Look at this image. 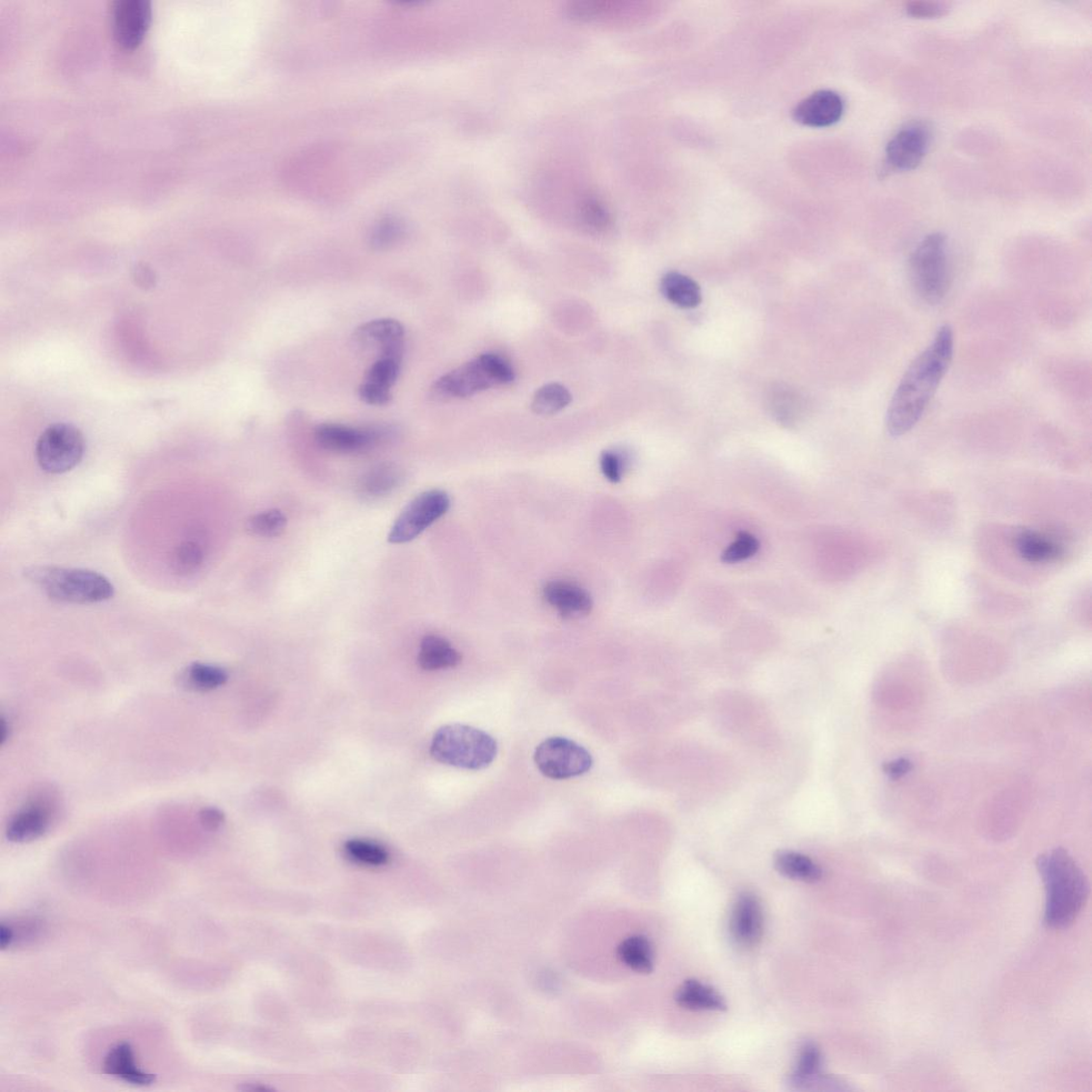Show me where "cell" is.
I'll return each mask as SVG.
<instances>
[{
    "label": "cell",
    "mask_w": 1092,
    "mask_h": 1092,
    "mask_svg": "<svg viewBox=\"0 0 1092 1092\" xmlns=\"http://www.w3.org/2000/svg\"><path fill=\"white\" fill-rule=\"evenodd\" d=\"M404 479L403 470L393 464L379 465L370 468L360 479L359 493L365 498H379L392 493Z\"/></svg>",
    "instance_id": "obj_22"
},
{
    "label": "cell",
    "mask_w": 1092,
    "mask_h": 1092,
    "mask_svg": "<svg viewBox=\"0 0 1092 1092\" xmlns=\"http://www.w3.org/2000/svg\"><path fill=\"white\" fill-rule=\"evenodd\" d=\"M660 290L668 302L682 308L696 307L703 300L696 280L679 273L665 275L661 279Z\"/></svg>",
    "instance_id": "obj_24"
},
{
    "label": "cell",
    "mask_w": 1092,
    "mask_h": 1092,
    "mask_svg": "<svg viewBox=\"0 0 1092 1092\" xmlns=\"http://www.w3.org/2000/svg\"><path fill=\"white\" fill-rule=\"evenodd\" d=\"M514 367L495 354L479 356L440 377L433 387L440 399L466 398L491 387L506 386L515 380Z\"/></svg>",
    "instance_id": "obj_6"
},
{
    "label": "cell",
    "mask_w": 1092,
    "mask_h": 1092,
    "mask_svg": "<svg viewBox=\"0 0 1092 1092\" xmlns=\"http://www.w3.org/2000/svg\"><path fill=\"white\" fill-rule=\"evenodd\" d=\"M617 955L621 963L637 973L649 974L653 970V947L645 936L636 935L621 942Z\"/></svg>",
    "instance_id": "obj_25"
},
{
    "label": "cell",
    "mask_w": 1092,
    "mask_h": 1092,
    "mask_svg": "<svg viewBox=\"0 0 1092 1092\" xmlns=\"http://www.w3.org/2000/svg\"><path fill=\"white\" fill-rule=\"evenodd\" d=\"M85 449V438L77 427L57 423L47 427L39 437L36 457L44 472L64 474L78 466Z\"/></svg>",
    "instance_id": "obj_7"
},
{
    "label": "cell",
    "mask_w": 1092,
    "mask_h": 1092,
    "mask_svg": "<svg viewBox=\"0 0 1092 1092\" xmlns=\"http://www.w3.org/2000/svg\"><path fill=\"white\" fill-rule=\"evenodd\" d=\"M402 236V227L394 222L380 225L372 235L370 244L377 250L387 249Z\"/></svg>",
    "instance_id": "obj_37"
},
{
    "label": "cell",
    "mask_w": 1092,
    "mask_h": 1092,
    "mask_svg": "<svg viewBox=\"0 0 1092 1092\" xmlns=\"http://www.w3.org/2000/svg\"><path fill=\"white\" fill-rule=\"evenodd\" d=\"M400 364H402V360L395 359H378L368 368L365 382L390 389L397 382Z\"/></svg>",
    "instance_id": "obj_33"
},
{
    "label": "cell",
    "mask_w": 1092,
    "mask_h": 1092,
    "mask_svg": "<svg viewBox=\"0 0 1092 1092\" xmlns=\"http://www.w3.org/2000/svg\"><path fill=\"white\" fill-rule=\"evenodd\" d=\"M355 345L363 352L377 350L378 359L402 360L405 345V329L395 319H377L356 330ZM377 359V360H378Z\"/></svg>",
    "instance_id": "obj_14"
},
{
    "label": "cell",
    "mask_w": 1092,
    "mask_h": 1092,
    "mask_svg": "<svg viewBox=\"0 0 1092 1092\" xmlns=\"http://www.w3.org/2000/svg\"><path fill=\"white\" fill-rule=\"evenodd\" d=\"M13 941L14 930L12 926L3 923L2 926H0V946H2V949H6L12 946Z\"/></svg>",
    "instance_id": "obj_43"
},
{
    "label": "cell",
    "mask_w": 1092,
    "mask_h": 1092,
    "mask_svg": "<svg viewBox=\"0 0 1092 1092\" xmlns=\"http://www.w3.org/2000/svg\"><path fill=\"white\" fill-rule=\"evenodd\" d=\"M906 10L910 16L916 18H935L946 15L948 7L946 4L937 2H911Z\"/></svg>",
    "instance_id": "obj_39"
},
{
    "label": "cell",
    "mask_w": 1092,
    "mask_h": 1092,
    "mask_svg": "<svg viewBox=\"0 0 1092 1092\" xmlns=\"http://www.w3.org/2000/svg\"><path fill=\"white\" fill-rule=\"evenodd\" d=\"M200 824L208 831H217L225 824V814L216 808H204L199 813Z\"/></svg>",
    "instance_id": "obj_40"
},
{
    "label": "cell",
    "mask_w": 1092,
    "mask_h": 1092,
    "mask_svg": "<svg viewBox=\"0 0 1092 1092\" xmlns=\"http://www.w3.org/2000/svg\"><path fill=\"white\" fill-rule=\"evenodd\" d=\"M582 215L585 224L595 230H605L611 223L606 206L596 197L585 199Z\"/></svg>",
    "instance_id": "obj_35"
},
{
    "label": "cell",
    "mask_w": 1092,
    "mask_h": 1092,
    "mask_svg": "<svg viewBox=\"0 0 1092 1092\" xmlns=\"http://www.w3.org/2000/svg\"><path fill=\"white\" fill-rule=\"evenodd\" d=\"M931 130L925 122H911L900 128L890 140L886 164L894 172H910L918 168L930 147Z\"/></svg>",
    "instance_id": "obj_11"
},
{
    "label": "cell",
    "mask_w": 1092,
    "mask_h": 1092,
    "mask_svg": "<svg viewBox=\"0 0 1092 1092\" xmlns=\"http://www.w3.org/2000/svg\"><path fill=\"white\" fill-rule=\"evenodd\" d=\"M2 721V745H4L10 735V727L7 725L6 719L3 718Z\"/></svg>",
    "instance_id": "obj_44"
},
{
    "label": "cell",
    "mask_w": 1092,
    "mask_h": 1092,
    "mask_svg": "<svg viewBox=\"0 0 1092 1092\" xmlns=\"http://www.w3.org/2000/svg\"><path fill=\"white\" fill-rule=\"evenodd\" d=\"M844 114V102L837 93L821 90L801 101L794 109V119L810 127H827L838 123Z\"/></svg>",
    "instance_id": "obj_16"
},
{
    "label": "cell",
    "mask_w": 1092,
    "mask_h": 1092,
    "mask_svg": "<svg viewBox=\"0 0 1092 1092\" xmlns=\"http://www.w3.org/2000/svg\"><path fill=\"white\" fill-rule=\"evenodd\" d=\"M823 1069V1056L812 1042L801 1047L797 1065L789 1079V1084L797 1089L808 1088L818 1083Z\"/></svg>",
    "instance_id": "obj_27"
},
{
    "label": "cell",
    "mask_w": 1092,
    "mask_h": 1092,
    "mask_svg": "<svg viewBox=\"0 0 1092 1092\" xmlns=\"http://www.w3.org/2000/svg\"><path fill=\"white\" fill-rule=\"evenodd\" d=\"M759 548V540L755 536L743 532L738 534L734 543L727 547L721 560L726 564L740 563V561L755 556Z\"/></svg>",
    "instance_id": "obj_34"
},
{
    "label": "cell",
    "mask_w": 1092,
    "mask_h": 1092,
    "mask_svg": "<svg viewBox=\"0 0 1092 1092\" xmlns=\"http://www.w3.org/2000/svg\"><path fill=\"white\" fill-rule=\"evenodd\" d=\"M133 279L135 283L144 289H149L156 285V277L153 270L147 265L139 264L133 270Z\"/></svg>",
    "instance_id": "obj_41"
},
{
    "label": "cell",
    "mask_w": 1092,
    "mask_h": 1092,
    "mask_svg": "<svg viewBox=\"0 0 1092 1092\" xmlns=\"http://www.w3.org/2000/svg\"><path fill=\"white\" fill-rule=\"evenodd\" d=\"M103 1068L106 1075L137 1086H149L156 1080L154 1075L138 1068L134 1049L128 1042H120L108 1052Z\"/></svg>",
    "instance_id": "obj_19"
},
{
    "label": "cell",
    "mask_w": 1092,
    "mask_h": 1092,
    "mask_svg": "<svg viewBox=\"0 0 1092 1092\" xmlns=\"http://www.w3.org/2000/svg\"><path fill=\"white\" fill-rule=\"evenodd\" d=\"M544 596L546 602L567 619L587 616L593 610L594 602L585 589L567 580H553L546 585Z\"/></svg>",
    "instance_id": "obj_17"
},
{
    "label": "cell",
    "mask_w": 1092,
    "mask_h": 1092,
    "mask_svg": "<svg viewBox=\"0 0 1092 1092\" xmlns=\"http://www.w3.org/2000/svg\"><path fill=\"white\" fill-rule=\"evenodd\" d=\"M228 676L223 668L214 665L195 663L189 666L183 677L184 684L196 691H210L226 683Z\"/></svg>",
    "instance_id": "obj_28"
},
{
    "label": "cell",
    "mask_w": 1092,
    "mask_h": 1092,
    "mask_svg": "<svg viewBox=\"0 0 1092 1092\" xmlns=\"http://www.w3.org/2000/svg\"><path fill=\"white\" fill-rule=\"evenodd\" d=\"M152 21V5L147 0H117L112 9L113 33L118 44L134 49Z\"/></svg>",
    "instance_id": "obj_13"
},
{
    "label": "cell",
    "mask_w": 1092,
    "mask_h": 1092,
    "mask_svg": "<svg viewBox=\"0 0 1092 1092\" xmlns=\"http://www.w3.org/2000/svg\"><path fill=\"white\" fill-rule=\"evenodd\" d=\"M1037 868L1044 881L1047 900L1045 924L1049 928L1070 926L1087 903L1089 880L1074 857L1064 848H1055L1037 859Z\"/></svg>",
    "instance_id": "obj_2"
},
{
    "label": "cell",
    "mask_w": 1092,
    "mask_h": 1092,
    "mask_svg": "<svg viewBox=\"0 0 1092 1092\" xmlns=\"http://www.w3.org/2000/svg\"><path fill=\"white\" fill-rule=\"evenodd\" d=\"M1014 546L1019 556L1028 564L1053 563L1064 554L1063 546L1055 539L1036 530H1021L1014 539Z\"/></svg>",
    "instance_id": "obj_20"
},
{
    "label": "cell",
    "mask_w": 1092,
    "mask_h": 1092,
    "mask_svg": "<svg viewBox=\"0 0 1092 1092\" xmlns=\"http://www.w3.org/2000/svg\"><path fill=\"white\" fill-rule=\"evenodd\" d=\"M676 1000L680 1007L689 1010L723 1011L727 1008L725 999L714 988L696 979L686 980L678 989Z\"/></svg>",
    "instance_id": "obj_23"
},
{
    "label": "cell",
    "mask_w": 1092,
    "mask_h": 1092,
    "mask_svg": "<svg viewBox=\"0 0 1092 1092\" xmlns=\"http://www.w3.org/2000/svg\"><path fill=\"white\" fill-rule=\"evenodd\" d=\"M535 762L546 778L567 780L587 774L594 765V759L573 740L549 737L537 747Z\"/></svg>",
    "instance_id": "obj_8"
},
{
    "label": "cell",
    "mask_w": 1092,
    "mask_h": 1092,
    "mask_svg": "<svg viewBox=\"0 0 1092 1092\" xmlns=\"http://www.w3.org/2000/svg\"><path fill=\"white\" fill-rule=\"evenodd\" d=\"M763 926V910L758 897L749 892L740 894L730 918V933L735 944L741 947L757 946Z\"/></svg>",
    "instance_id": "obj_15"
},
{
    "label": "cell",
    "mask_w": 1092,
    "mask_h": 1092,
    "mask_svg": "<svg viewBox=\"0 0 1092 1092\" xmlns=\"http://www.w3.org/2000/svg\"><path fill=\"white\" fill-rule=\"evenodd\" d=\"M59 801L51 791L36 794L9 821L6 835L13 843H26L43 837L59 814Z\"/></svg>",
    "instance_id": "obj_10"
},
{
    "label": "cell",
    "mask_w": 1092,
    "mask_h": 1092,
    "mask_svg": "<svg viewBox=\"0 0 1092 1092\" xmlns=\"http://www.w3.org/2000/svg\"><path fill=\"white\" fill-rule=\"evenodd\" d=\"M600 470L604 477L610 483L617 484L621 482L625 474L626 459L623 455L614 452V450H606L599 459Z\"/></svg>",
    "instance_id": "obj_36"
},
{
    "label": "cell",
    "mask_w": 1092,
    "mask_h": 1092,
    "mask_svg": "<svg viewBox=\"0 0 1092 1092\" xmlns=\"http://www.w3.org/2000/svg\"><path fill=\"white\" fill-rule=\"evenodd\" d=\"M287 519L280 510L273 509L257 514L247 520L248 532L256 537L274 538L282 534Z\"/></svg>",
    "instance_id": "obj_31"
},
{
    "label": "cell",
    "mask_w": 1092,
    "mask_h": 1092,
    "mask_svg": "<svg viewBox=\"0 0 1092 1092\" xmlns=\"http://www.w3.org/2000/svg\"><path fill=\"white\" fill-rule=\"evenodd\" d=\"M204 550L195 540H187L178 546L173 554V568L179 574H192L201 568Z\"/></svg>",
    "instance_id": "obj_32"
},
{
    "label": "cell",
    "mask_w": 1092,
    "mask_h": 1092,
    "mask_svg": "<svg viewBox=\"0 0 1092 1092\" xmlns=\"http://www.w3.org/2000/svg\"><path fill=\"white\" fill-rule=\"evenodd\" d=\"M909 279L921 302L937 306L944 302L950 284L947 238L942 233L920 240L909 258Z\"/></svg>",
    "instance_id": "obj_5"
},
{
    "label": "cell",
    "mask_w": 1092,
    "mask_h": 1092,
    "mask_svg": "<svg viewBox=\"0 0 1092 1092\" xmlns=\"http://www.w3.org/2000/svg\"><path fill=\"white\" fill-rule=\"evenodd\" d=\"M359 397L370 406H386L392 400L389 388L364 382L359 387Z\"/></svg>",
    "instance_id": "obj_38"
},
{
    "label": "cell",
    "mask_w": 1092,
    "mask_h": 1092,
    "mask_svg": "<svg viewBox=\"0 0 1092 1092\" xmlns=\"http://www.w3.org/2000/svg\"><path fill=\"white\" fill-rule=\"evenodd\" d=\"M347 856L355 863L367 866H383L388 863L389 855L386 848L373 841L350 839L345 844Z\"/></svg>",
    "instance_id": "obj_30"
},
{
    "label": "cell",
    "mask_w": 1092,
    "mask_h": 1092,
    "mask_svg": "<svg viewBox=\"0 0 1092 1092\" xmlns=\"http://www.w3.org/2000/svg\"><path fill=\"white\" fill-rule=\"evenodd\" d=\"M913 768V763L908 759H898L893 762L885 765V773L892 779H899L904 777Z\"/></svg>",
    "instance_id": "obj_42"
},
{
    "label": "cell",
    "mask_w": 1092,
    "mask_h": 1092,
    "mask_svg": "<svg viewBox=\"0 0 1092 1092\" xmlns=\"http://www.w3.org/2000/svg\"><path fill=\"white\" fill-rule=\"evenodd\" d=\"M573 400L569 389L559 384L540 387L534 395L532 409L538 415H553L568 407Z\"/></svg>",
    "instance_id": "obj_29"
},
{
    "label": "cell",
    "mask_w": 1092,
    "mask_h": 1092,
    "mask_svg": "<svg viewBox=\"0 0 1092 1092\" xmlns=\"http://www.w3.org/2000/svg\"><path fill=\"white\" fill-rule=\"evenodd\" d=\"M386 435L387 429L383 427L353 428L324 424L315 430V439L320 447L340 454L364 452L382 442Z\"/></svg>",
    "instance_id": "obj_12"
},
{
    "label": "cell",
    "mask_w": 1092,
    "mask_h": 1092,
    "mask_svg": "<svg viewBox=\"0 0 1092 1092\" xmlns=\"http://www.w3.org/2000/svg\"><path fill=\"white\" fill-rule=\"evenodd\" d=\"M767 407L780 424L795 426L803 420L809 410L808 399L795 387L777 385L769 389Z\"/></svg>",
    "instance_id": "obj_18"
},
{
    "label": "cell",
    "mask_w": 1092,
    "mask_h": 1092,
    "mask_svg": "<svg viewBox=\"0 0 1092 1092\" xmlns=\"http://www.w3.org/2000/svg\"><path fill=\"white\" fill-rule=\"evenodd\" d=\"M27 577L58 602L94 604L112 599L115 588L102 574L86 569L36 567Z\"/></svg>",
    "instance_id": "obj_3"
},
{
    "label": "cell",
    "mask_w": 1092,
    "mask_h": 1092,
    "mask_svg": "<svg viewBox=\"0 0 1092 1092\" xmlns=\"http://www.w3.org/2000/svg\"><path fill=\"white\" fill-rule=\"evenodd\" d=\"M449 508L450 497L442 490H430L419 494L395 520L388 535V543H410L446 515Z\"/></svg>",
    "instance_id": "obj_9"
},
{
    "label": "cell",
    "mask_w": 1092,
    "mask_h": 1092,
    "mask_svg": "<svg viewBox=\"0 0 1092 1092\" xmlns=\"http://www.w3.org/2000/svg\"><path fill=\"white\" fill-rule=\"evenodd\" d=\"M497 750L493 736L465 725L439 728L430 746V754L438 762L467 770L489 767L493 763Z\"/></svg>",
    "instance_id": "obj_4"
},
{
    "label": "cell",
    "mask_w": 1092,
    "mask_h": 1092,
    "mask_svg": "<svg viewBox=\"0 0 1092 1092\" xmlns=\"http://www.w3.org/2000/svg\"><path fill=\"white\" fill-rule=\"evenodd\" d=\"M463 656L443 637L428 635L420 643L418 664L425 670L436 671L457 667Z\"/></svg>",
    "instance_id": "obj_21"
},
{
    "label": "cell",
    "mask_w": 1092,
    "mask_h": 1092,
    "mask_svg": "<svg viewBox=\"0 0 1092 1092\" xmlns=\"http://www.w3.org/2000/svg\"><path fill=\"white\" fill-rule=\"evenodd\" d=\"M775 866L781 875L804 883H816L823 876V870L812 859L795 851H780Z\"/></svg>",
    "instance_id": "obj_26"
},
{
    "label": "cell",
    "mask_w": 1092,
    "mask_h": 1092,
    "mask_svg": "<svg viewBox=\"0 0 1092 1092\" xmlns=\"http://www.w3.org/2000/svg\"><path fill=\"white\" fill-rule=\"evenodd\" d=\"M954 344L953 329L942 326L933 342L910 364L888 409L891 437L905 436L919 422L953 360Z\"/></svg>",
    "instance_id": "obj_1"
}]
</instances>
